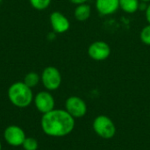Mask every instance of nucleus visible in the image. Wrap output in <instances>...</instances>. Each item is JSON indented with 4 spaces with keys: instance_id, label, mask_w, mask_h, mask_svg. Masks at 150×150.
Returning <instances> with one entry per match:
<instances>
[{
    "instance_id": "2eb2a0df",
    "label": "nucleus",
    "mask_w": 150,
    "mask_h": 150,
    "mask_svg": "<svg viewBox=\"0 0 150 150\" xmlns=\"http://www.w3.org/2000/svg\"><path fill=\"white\" fill-rule=\"evenodd\" d=\"M140 39L143 44L150 46V24H148L142 29L140 33Z\"/></svg>"
},
{
    "instance_id": "f8f14e48",
    "label": "nucleus",
    "mask_w": 150,
    "mask_h": 150,
    "mask_svg": "<svg viewBox=\"0 0 150 150\" xmlns=\"http://www.w3.org/2000/svg\"><path fill=\"white\" fill-rule=\"evenodd\" d=\"M140 4V0H120V9L126 13L133 14L139 11Z\"/></svg>"
},
{
    "instance_id": "f03ea898",
    "label": "nucleus",
    "mask_w": 150,
    "mask_h": 150,
    "mask_svg": "<svg viewBox=\"0 0 150 150\" xmlns=\"http://www.w3.org/2000/svg\"><path fill=\"white\" fill-rule=\"evenodd\" d=\"M8 98L15 106L25 108L33 102V94L32 88L28 87L24 82H16L9 87Z\"/></svg>"
},
{
    "instance_id": "412c9836",
    "label": "nucleus",
    "mask_w": 150,
    "mask_h": 150,
    "mask_svg": "<svg viewBox=\"0 0 150 150\" xmlns=\"http://www.w3.org/2000/svg\"><path fill=\"white\" fill-rule=\"evenodd\" d=\"M2 1H3V0H0V3H1V2H2Z\"/></svg>"
},
{
    "instance_id": "20e7f679",
    "label": "nucleus",
    "mask_w": 150,
    "mask_h": 150,
    "mask_svg": "<svg viewBox=\"0 0 150 150\" xmlns=\"http://www.w3.org/2000/svg\"><path fill=\"white\" fill-rule=\"evenodd\" d=\"M40 80L47 91H55L62 84V75L59 69L54 66H48L42 71Z\"/></svg>"
},
{
    "instance_id": "ddd939ff",
    "label": "nucleus",
    "mask_w": 150,
    "mask_h": 150,
    "mask_svg": "<svg viewBox=\"0 0 150 150\" xmlns=\"http://www.w3.org/2000/svg\"><path fill=\"white\" fill-rule=\"evenodd\" d=\"M40 76H39V74H37L36 72H29L25 76L23 82L28 87L33 88V87L37 86V84L40 83Z\"/></svg>"
},
{
    "instance_id": "9b49d317",
    "label": "nucleus",
    "mask_w": 150,
    "mask_h": 150,
    "mask_svg": "<svg viewBox=\"0 0 150 150\" xmlns=\"http://www.w3.org/2000/svg\"><path fill=\"white\" fill-rule=\"evenodd\" d=\"M91 14V5L88 4L87 3L76 5L74 11L75 18L79 22H84L87 19H89Z\"/></svg>"
},
{
    "instance_id": "6e6552de",
    "label": "nucleus",
    "mask_w": 150,
    "mask_h": 150,
    "mask_svg": "<svg viewBox=\"0 0 150 150\" xmlns=\"http://www.w3.org/2000/svg\"><path fill=\"white\" fill-rule=\"evenodd\" d=\"M4 138L10 146L19 147L22 146L26 136L21 127L18 126H10L4 130Z\"/></svg>"
},
{
    "instance_id": "dca6fc26",
    "label": "nucleus",
    "mask_w": 150,
    "mask_h": 150,
    "mask_svg": "<svg viewBox=\"0 0 150 150\" xmlns=\"http://www.w3.org/2000/svg\"><path fill=\"white\" fill-rule=\"evenodd\" d=\"M22 147L25 150H37L38 142L32 137H26L22 144Z\"/></svg>"
},
{
    "instance_id": "7ed1b4c3",
    "label": "nucleus",
    "mask_w": 150,
    "mask_h": 150,
    "mask_svg": "<svg viewBox=\"0 0 150 150\" xmlns=\"http://www.w3.org/2000/svg\"><path fill=\"white\" fill-rule=\"evenodd\" d=\"M92 128L98 136L105 140L112 139L117 132L114 122L106 115L97 116L92 122Z\"/></svg>"
},
{
    "instance_id": "f257e3e1",
    "label": "nucleus",
    "mask_w": 150,
    "mask_h": 150,
    "mask_svg": "<svg viewBox=\"0 0 150 150\" xmlns=\"http://www.w3.org/2000/svg\"><path fill=\"white\" fill-rule=\"evenodd\" d=\"M41 128L43 132L52 137H64L69 134L75 128V119L62 109H54L43 114L41 118Z\"/></svg>"
},
{
    "instance_id": "a211bd4d",
    "label": "nucleus",
    "mask_w": 150,
    "mask_h": 150,
    "mask_svg": "<svg viewBox=\"0 0 150 150\" xmlns=\"http://www.w3.org/2000/svg\"><path fill=\"white\" fill-rule=\"evenodd\" d=\"M69 1H70L72 4L78 5V4H85V3H87L88 0H69Z\"/></svg>"
},
{
    "instance_id": "6ab92c4d",
    "label": "nucleus",
    "mask_w": 150,
    "mask_h": 150,
    "mask_svg": "<svg viewBox=\"0 0 150 150\" xmlns=\"http://www.w3.org/2000/svg\"><path fill=\"white\" fill-rule=\"evenodd\" d=\"M140 1H141V2H142V3H146V4H147V3H149V4L150 3V0H140Z\"/></svg>"
},
{
    "instance_id": "1a4fd4ad",
    "label": "nucleus",
    "mask_w": 150,
    "mask_h": 150,
    "mask_svg": "<svg viewBox=\"0 0 150 150\" xmlns=\"http://www.w3.org/2000/svg\"><path fill=\"white\" fill-rule=\"evenodd\" d=\"M50 25L53 32L55 33H64L69 31L70 27V22L69 18L60 11H54L49 17Z\"/></svg>"
},
{
    "instance_id": "0eeeda50",
    "label": "nucleus",
    "mask_w": 150,
    "mask_h": 150,
    "mask_svg": "<svg viewBox=\"0 0 150 150\" xmlns=\"http://www.w3.org/2000/svg\"><path fill=\"white\" fill-rule=\"evenodd\" d=\"M34 104L37 110L45 114L54 109L55 101L49 91H40L34 98Z\"/></svg>"
},
{
    "instance_id": "9d476101",
    "label": "nucleus",
    "mask_w": 150,
    "mask_h": 150,
    "mask_svg": "<svg viewBox=\"0 0 150 150\" xmlns=\"http://www.w3.org/2000/svg\"><path fill=\"white\" fill-rule=\"evenodd\" d=\"M96 10L101 16H110L120 9V0H96Z\"/></svg>"
},
{
    "instance_id": "f3484780",
    "label": "nucleus",
    "mask_w": 150,
    "mask_h": 150,
    "mask_svg": "<svg viewBox=\"0 0 150 150\" xmlns=\"http://www.w3.org/2000/svg\"><path fill=\"white\" fill-rule=\"evenodd\" d=\"M145 17H146V19L148 21V23L150 24V3L148 4L146 10H145Z\"/></svg>"
},
{
    "instance_id": "39448f33",
    "label": "nucleus",
    "mask_w": 150,
    "mask_h": 150,
    "mask_svg": "<svg viewBox=\"0 0 150 150\" xmlns=\"http://www.w3.org/2000/svg\"><path fill=\"white\" fill-rule=\"evenodd\" d=\"M65 110L74 119H80L85 116L88 109L87 105L83 98L77 96H71L68 98L65 102Z\"/></svg>"
},
{
    "instance_id": "aec40b11",
    "label": "nucleus",
    "mask_w": 150,
    "mask_h": 150,
    "mask_svg": "<svg viewBox=\"0 0 150 150\" xmlns=\"http://www.w3.org/2000/svg\"><path fill=\"white\" fill-rule=\"evenodd\" d=\"M0 150H2V145H1V142H0Z\"/></svg>"
},
{
    "instance_id": "4468645a",
    "label": "nucleus",
    "mask_w": 150,
    "mask_h": 150,
    "mask_svg": "<svg viewBox=\"0 0 150 150\" xmlns=\"http://www.w3.org/2000/svg\"><path fill=\"white\" fill-rule=\"evenodd\" d=\"M33 8L38 11L46 10L51 4L52 0H29Z\"/></svg>"
},
{
    "instance_id": "423d86ee",
    "label": "nucleus",
    "mask_w": 150,
    "mask_h": 150,
    "mask_svg": "<svg viewBox=\"0 0 150 150\" xmlns=\"http://www.w3.org/2000/svg\"><path fill=\"white\" fill-rule=\"evenodd\" d=\"M88 55L94 61L102 62L109 58L111 55V47L104 40H96L88 47Z\"/></svg>"
}]
</instances>
